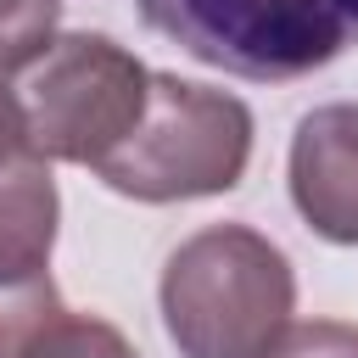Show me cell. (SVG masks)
Wrapping results in <instances>:
<instances>
[{"label": "cell", "instance_id": "6da1fadb", "mask_svg": "<svg viewBox=\"0 0 358 358\" xmlns=\"http://www.w3.org/2000/svg\"><path fill=\"white\" fill-rule=\"evenodd\" d=\"M291 308L296 274L285 252L246 224L196 229L162 268V324L179 358H268L291 330Z\"/></svg>", "mask_w": 358, "mask_h": 358}, {"label": "cell", "instance_id": "7a4b0ae2", "mask_svg": "<svg viewBox=\"0 0 358 358\" xmlns=\"http://www.w3.org/2000/svg\"><path fill=\"white\" fill-rule=\"evenodd\" d=\"M252 157V112L246 101L185 84L173 73H151L140 123L95 162V173L134 201H190L235 190Z\"/></svg>", "mask_w": 358, "mask_h": 358}, {"label": "cell", "instance_id": "3957f363", "mask_svg": "<svg viewBox=\"0 0 358 358\" xmlns=\"http://www.w3.org/2000/svg\"><path fill=\"white\" fill-rule=\"evenodd\" d=\"M145 28L235 78L285 84L358 45V0H140Z\"/></svg>", "mask_w": 358, "mask_h": 358}, {"label": "cell", "instance_id": "277c9868", "mask_svg": "<svg viewBox=\"0 0 358 358\" xmlns=\"http://www.w3.org/2000/svg\"><path fill=\"white\" fill-rule=\"evenodd\" d=\"M151 73L112 45L106 34H62L50 39L17 84L22 134L39 162H84L95 168L145 112Z\"/></svg>", "mask_w": 358, "mask_h": 358}, {"label": "cell", "instance_id": "5b68a950", "mask_svg": "<svg viewBox=\"0 0 358 358\" xmlns=\"http://www.w3.org/2000/svg\"><path fill=\"white\" fill-rule=\"evenodd\" d=\"M291 201L313 235L358 246V101L313 106L291 134Z\"/></svg>", "mask_w": 358, "mask_h": 358}, {"label": "cell", "instance_id": "8992f818", "mask_svg": "<svg viewBox=\"0 0 358 358\" xmlns=\"http://www.w3.org/2000/svg\"><path fill=\"white\" fill-rule=\"evenodd\" d=\"M56 179L50 162L34 151L0 162V285L50 274V246H56Z\"/></svg>", "mask_w": 358, "mask_h": 358}, {"label": "cell", "instance_id": "52a82bcc", "mask_svg": "<svg viewBox=\"0 0 358 358\" xmlns=\"http://www.w3.org/2000/svg\"><path fill=\"white\" fill-rule=\"evenodd\" d=\"M67 313L50 274H34V280H17V285H0V358H22L28 341L56 319Z\"/></svg>", "mask_w": 358, "mask_h": 358}, {"label": "cell", "instance_id": "ba28073f", "mask_svg": "<svg viewBox=\"0 0 358 358\" xmlns=\"http://www.w3.org/2000/svg\"><path fill=\"white\" fill-rule=\"evenodd\" d=\"M22 358H140L123 330H112L106 319H84V313H56Z\"/></svg>", "mask_w": 358, "mask_h": 358}, {"label": "cell", "instance_id": "9c48e42d", "mask_svg": "<svg viewBox=\"0 0 358 358\" xmlns=\"http://www.w3.org/2000/svg\"><path fill=\"white\" fill-rule=\"evenodd\" d=\"M56 11H62V0H0V78L22 73L50 45Z\"/></svg>", "mask_w": 358, "mask_h": 358}, {"label": "cell", "instance_id": "30bf717a", "mask_svg": "<svg viewBox=\"0 0 358 358\" xmlns=\"http://www.w3.org/2000/svg\"><path fill=\"white\" fill-rule=\"evenodd\" d=\"M268 358H358V330L352 324H330V319H313V324H291Z\"/></svg>", "mask_w": 358, "mask_h": 358}, {"label": "cell", "instance_id": "8fae6325", "mask_svg": "<svg viewBox=\"0 0 358 358\" xmlns=\"http://www.w3.org/2000/svg\"><path fill=\"white\" fill-rule=\"evenodd\" d=\"M28 151V134H22V106H17V90L0 84V162L22 157Z\"/></svg>", "mask_w": 358, "mask_h": 358}]
</instances>
